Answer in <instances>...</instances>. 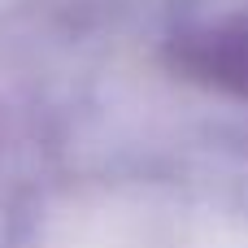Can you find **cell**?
I'll return each mask as SVG.
<instances>
[{"label": "cell", "instance_id": "1", "mask_svg": "<svg viewBox=\"0 0 248 248\" xmlns=\"http://www.w3.org/2000/svg\"><path fill=\"white\" fill-rule=\"evenodd\" d=\"M174 57L192 78L248 100V9L183 35Z\"/></svg>", "mask_w": 248, "mask_h": 248}]
</instances>
